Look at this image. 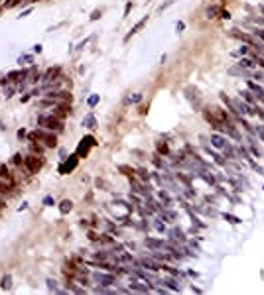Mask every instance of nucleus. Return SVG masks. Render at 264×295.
<instances>
[{
    "label": "nucleus",
    "instance_id": "25",
    "mask_svg": "<svg viewBox=\"0 0 264 295\" xmlns=\"http://www.w3.org/2000/svg\"><path fill=\"white\" fill-rule=\"evenodd\" d=\"M99 16H100V12H99V10H95V12H93V16H91V20H97Z\"/></svg>",
    "mask_w": 264,
    "mask_h": 295
},
{
    "label": "nucleus",
    "instance_id": "2",
    "mask_svg": "<svg viewBox=\"0 0 264 295\" xmlns=\"http://www.w3.org/2000/svg\"><path fill=\"white\" fill-rule=\"evenodd\" d=\"M93 280L100 281V285H114L116 283V277L108 276V273H93Z\"/></svg>",
    "mask_w": 264,
    "mask_h": 295
},
{
    "label": "nucleus",
    "instance_id": "27",
    "mask_svg": "<svg viewBox=\"0 0 264 295\" xmlns=\"http://www.w3.org/2000/svg\"><path fill=\"white\" fill-rule=\"evenodd\" d=\"M33 51H36V53H41V45H33Z\"/></svg>",
    "mask_w": 264,
    "mask_h": 295
},
{
    "label": "nucleus",
    "instance_id": "11",
    "mask_svg": "<svg viewBox=\"0 0 264 295\" xmlns=\"http://www.w3.org/2000/svg\"><path fill=\"white\" fill-rule=\"evenodd\" d=\"M10 285H12V277H10V276H4V277H2V283H0V287H2V289H10Z\"/></svg>",
    "mask_w": 264,
    "mask_h": 295
},
{
    "label": "nucleus",
    "instance_id": "3",
    "mask_svg": "<svg viewBox=\"0 0 264 295\" xmlns=\"http://www.w3.org/2000/svg\"><path fill=\"white\" fill-rule=\"evenodd\" d=\"M95 138L93 136H87V138H83L81 140V146H79V156H83V153H85L87 156V152H89V146H95Z\"/></svg>",
    "mask_w": 264,
    "mask_h": 295
},
{
    "label": "nucleus",
    "instance_id": "8",
    "mask_svg": "<svg viewBox=\"0 0 264 295\" xmlns=\"http://www.w3.org/2000/svg\"><path fill=\"white\" fill-rule=\"evenodd\" d=\"M83 126H85V128H95V126H97V120H95V116H93V114H87L85 118H83Z\"/></svg>",
    "mask_w": 264,
    "mask_h": 295
},
{
    "label": "nucleus",
    "instance_id": "29",
    "mask_svg": "<svg viewBox=\"0 0 264 295\" xmlns=\"http://www.w3.org/2000/svg\"><path fill=\"white\" fill-rule=\"evenodd\" d=\"M20 2V0H12V4H10V6H14V4H18Z\"/></svg>",
    "mask_w": 264,
    "mask_h": 295
},
{
    "label": "nucleus",
    "instance_id": "21",
    "mask_svg": "<svg viewBox=\"0 0 264 295\" xmlns=\"http://www.w3.org/2000/svg\"><path fill=\"white\" fill-rule=\"evenodd\" d=\"M140 98H142V94H134V97H130V98H128V101H130V102H140Z\"/></svg>",
    "mask_w": 264,
    "mask_h": 295
},
{
    "label": "nucleus",
    "instance_id": "13",
    "mask_svg": "<svg viewBox=\"0 0 264 295\" xmlns=\"http://www.w3.org/2000/svg\"><path fill=\"white\" fill-rule=\"evenodd\" d=\"M71 205H73V203H71V201H63V203H61V207H59V211H61V213H69V211H71Z\"/></svg>",
    "mask_w": 264,
    "mask_h": 295
},
{
    "label": "nucleus",
    "instance_id": "18",
    "mask_svg": "<svg viewBox=\"0 0 264 295\" xmlns=\"http://www.w3.org/2000/svg\"><path fill=\"white\" fill-rule=\"evenodd\" d=\"M48 287L51 289V291H59V289H57V283L53 280H48Z\"/></svg>",
    "mask_w": 264,
    "mask_h": 295
},
{
    "label": "nucleus",
    "instance_id": "24",
    "mask_svg": "<svg viewBox=\"0 0 264 295\" xmlns=\"http://www.w3.org/2000/svg\"><path fill=\"white\" fill-rule=\"evenodd\" d=\"M12 93H14V89H12V87H8V89L4 91V94H6V97H12Z\"/></svg>",
    "mask_w": 264,
    "mask_h": 295
},
{
    "label": "nucleus",
    "instance_id": "1",
    "mask_svg": "<svg viewBox=\"0 0 264 295\" xmlns=\"http://www.w3.org/2000/svg\"><path fill=\"white\" fill-rule=\"evenodd\" d=\"M37 122H40L44 128H48V130H61V122L55 120L53 116H40Z\"/></svg>",
    "mask_w": 264,
    "mask_h": 295
},
{
    "label": "nucleus",
    "instance_id": "12",
    "mask_svg": "<svg viewBox=\"0 0 264 295\" xmlns=\"http://www.w3.org/2000/svg\"><path fill=\"white\" fill-rule=\"evenodd\" d=\"M32 61H33L32 55H20V57H18V63H20V65H28V63H32Z\"/></svg>",
    "mask_w": 264,
    "mask_h": 295
},
{
    "label": "nucleus",
    "instance_id": "7",
    "mask_svg": "<svg viewBox=\"0 0 264 295\" xmlns=\"http://www.w3.org/2000/svg\"><path fill=\"white\" fill-rule=\"evenodd\" d=\"M162 283L167 285L170 289H174V291H179V285H178V281H175L174 277H164V280H162Z\"/></svg>",
    "mask_w": 264,
    "mask_h": 295
},
{
    "label": "nucleus",
    "instance_id": "6",
    "mask_svg": "<svg viewBox=\"0 0 264 295\" xmlns=\"http://www.w3.org/2000/svg\"><path fill=\"white\" fill-rule=\"evenodd\" d=\"M211 142H213V146H215V148H225V146H227L225 138H223V136H219V134H213L211 136Z\"/></svg>",
    "mask_w": 264,
    "mask_h": 295
},
{
    "label": "nucleus",
    "instance_id": "15",
    "mask_svg": "<svg viewBox=\"0 0 264 295\" xmlns=\"http://www.w3.org/2000/svg\"><path fill=\"white\" fill-rule=\"evenodd\" d=\"M158 197H160L162 201L166 203V205H170V203H171V201H170V197H167V193H164V191H160V193H158Z\"/></svg>",
    "mask_w": 264,
    "mask_h": 295
},
{
    "label": "nucleus",
    "instance_id": "17",
    "mask_svg": "<svg viewBox=\"0 0 264 295\" xmlns=\"http://www.w3.org/2000/svg\"><path fill=\"white\" fill-rule=\"evenodd\" d=\"M44 205H45V207H53V205H55L53 197H44Z\"/></svg>",
    "mask_w": 264,
    "mask_h": 295
},
{
    "label": "nucleus",
    "instance_id": "14",
    "mask_svg": "<svg viewBox=\"0 0 264 295\" xmlns=\"http://www.w3.org/2000/svg\"><path fill=\"white\" fill-rule=\"evenodd\" d=\"M241 97L245 98V101L248 102V105H252V102H254V97H252V93H248V91H245V93H241Z\"/></svg>",
    "mask_w": 264,
    "mask_h": 295
},
{
    "label": "nucleus",
    "instance_id": "23",
    "mask_svg": "<svg viewBox=\"0 0 264 295\" xmlns=\"http://www.w3.org/2000/svg\"><path fill=\"white\" fill-rule=\"evenodd\" d=\"M256 132H258V136H260V138L264 140V126H258V128H256Z\"/></svg>",
    "mask_w": 264,
    "mask_h": 295
},
{
    "label": "nucleus",
    "instance_id": "26",
    "mask_svg": "<svg viewBox=\"0 0 264 295\" xmlns=\"http://www.w3.org/2000/svg\"><path fill=\"white\" fill-rule=\"evenodd\" d=\"M225 217H227V214H225ZM227 218H229V221H231V222H238V218H237V217H231V214H229Z\"/></svg>",
    "mask_w": 264,
    "mask_h": 295
},
{
    "label": "nucleus",
    "instance_id": "22",
    "mask_svg": "<svg viewBox=\"0 0 264 295\" xmlns=\"http://www.w3.org/2000/svg\"><path fill=\"white\" fill-rule=\"evenodd\" d=\"M154 226H156V230H158V232H164V230H166V226H164L162 222H156Z\"/></svg>",
    "mask_w": 264,
    "mask_h": 295
},
{
    "label": "nucleus",
    "instance_id": "16",
    "mask_svg": "<svg viewBox=\"0 0 264 295\" xmlns=\"http://www.w3.org/2000/svg\"><path fill=\"white\" fill-rule=\"evenodd\" d=\"M144 24H146V18H144V20H142V22H138V24H136V26H134V28H132V30H130V34H136V32H138V30H140V28H142V26H144Z\"/></svg>",
    "mask_w": 264,
    "mask_h": 295
},
{
    "label": "nucleus",
    "instance_id": "28",
    "mask_svg": "<svg viewBox=\"0 0 264 295\" xmlns=\"http://www.w3.org/2000/svg\"><path fill=\"white\" fill-rule=\"evenodd\" d=\"M256 36H260V37H264V30H256Z\"/></svg>",
    "mask_w": 264,
    "mask_h": 295
},
{
    "label": "nucleus",
    "instance_id": "9",
    "mask_svg": "<svg viewBox=\"0 0 264 295\" xmlns=\"http://www.w3.org/2000/svg\"><path fill=\"white\" fill-rule=\"evenodd\" d=\"M170 234H171V238H174V240H179V242H185V236H183V232H181V230H178V228H174V230H171Z\"/></svg>",
    "mask_w": 264,
    "mask_h": 295
},
{
    "label": "nucleus",
    "instance_id": "5",
    "mask_svg": "<svg viewBox=\"0 0 264 295\" xmlns=\"http://www.w3.org/2000/svg\"><path fill=\"white\" fill-rule=\"evenodd\" d=\"M142 266H144V268H150L152 272H158V269H162L164 264H160V262H156L152 258H144V260H142Z\"/></svg>",
    "mask_w": 264,
    "mask_h": 295
},
{
    "label": "nucleus",
    "instance_id": "19",
    "mask_svg": "<svg viewBox=\"0 0 264 295\" xmlns=\"http://www.w3.org/2000/svg\"><path fill=\"white\" fill-rule=\"evenodd\" d=\"M241 65H245V67H254V61H250V59H242V61H241Z\"/></svg>",
    "mask_w": 264,
    "mask_h": 295
},
{
    "label": "nucleus",
    "instance_id": "10",
    "mask_svg": "<svg viewBox=\"0 0 264 295\" xmlns=\"http://www.w3.org/2000/svg\"><path fill=\"white\" fill-rule=\"evenodd\" d=\"M130 289H136V291H142V293L150 291V287H148V285H140L138 281H132V283H130Z\"/></svg>",
    "mask_w": 264,
    "mask_h": 295
},
{
    "label": "nucleus",
    "instance_id": "4",
    "mask_svg": "<svg viewBox=\"0 0 264 295\" xmlns=\"http://www.w3.org/2000/svg\"><path fill=\"white\" fill-rule=\"evenodd\" d=\"M75 165H77V156H71V160H67L63 165H59V173H69V171H73Z\"/></svg>",
    "mask_w": 264,
    "mask_h": 295
},
{
    "label": "nucleus",
    "instance_id": "20",
    "mask_svg": "<svg viewBox=\"0 0 264 295\" xmlns=\"http://www.w3.org/2000/svg\"><path fill=\"white\" fill-rule=\"evenodd\" d=\"M97 102H99V97H97V94H93V97L89 98V106H95Z\"/></svg>",
    "mask_w": 264,
    "mask_h": 295
}]
</instances>
